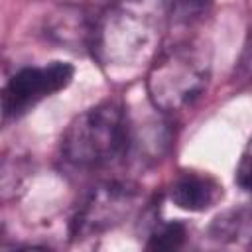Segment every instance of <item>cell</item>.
<instances>
[{"label":"cell","instance_id":"cell-1","mask_svg":"<svg viewBox=\"0 0 252 252\" xmlns=\"http://www.w3.org/2000/svg\"><path fill=\"white\" fill-rule=\"evenodd\" d=\"M152 2L167 0H116L96 14L89 49L98 63L132 67L156 53L161 28Z\"/></svg>","mask_w":252,"mask_h":252},{"label":"cell","instance_id":"cell-2","mask_svg":"<svg viewBox=\"0 0 252 252\" xmlns=\"http://www.w3.org/2000/svg\"><path fill=\"white\" fill-rule=\"evenodd\" d=\"M211 77V49L205 41L187 39L163 49L146 79L152 106L175 112L189 106L207 89Z\"/></svg>","mask_w":252,"mask_h":252},{"label":"cell","instance_id":"cell-3","mask_svg":"<svg viewBox=\"0 0 252 252\" xmlns=\"http://www.w3.org/2000/svg\"><path fill=\"white\" fill-rule=\"evenodd\" d=\"M128 136V112L118 100H104L73 118L63 132L61 154L77 167H100L126 156Z\"/></svg>","mask_w":252,"mask_h":252},{"label":"cell","instance_id":"cell-4","mask_svg":"<svg viewBox=\"0 0 252 252\" xmlns=\"http://www.w3.org/2000/svg\"><path fill=\"white\" fill-rule=\"evenodd\" d=\"M138 187L130 181H106L96 185L79 207L71 232L77 238L102 234L122 224L136 209Z\"/></svg>","mask_w":252,"mask_h":252},{"label":"cell","instance_id":"cell-5","mask_svg":"<svg viewBox=\"0 0 252 252\" xmlns=\"http://www.w3.org/2000/svg\"><path fill=\"white\" fill-rule=\"evenodd\" d=\"M75 69L65 61H51L43 67H24L12 75L2 93L4 118L26 114L39 100L65 89L73 79Z\"/></svg>","mask_w":252,"mask_h":252},{"label":"cell","instance_id":"cell-6","mask_svg":"<svg viewBox=\"0 0 252 252\" xmlns=\"http://www.w3.org/2000/svg\"><path fill=\"white\" fill-rule=\"evenodd\" d=\"M222 195V187L209 175L201 173H183L169 187V199L175 207L201 213L213 207Z\"/></svg>","mask_w":252,"mask_h":252},{"label":"cell","instance_id":"cell-7","mask_svg":"<svg viewBox=\"0 0 252 252\" xmlns=\"http://www.w3.org/2000/svg\"><path fill=\"white\" fill-rule=\"evenodd\" d=\"M94 18L96 14L91 16L79 6H63L47 22V35L63 45H69L75 49H81V47L89 49Z\"/></svg>","mask_w":252,"mask_h":252},{"label":"cell","instance_id":"cell-8","mask_svg":"<svg viewBox=\"0 0 252 252\" xmlns=\"http://www.w3.org/2000/svg\"><path fill=\"white\" fill-rule=\"evenodd\" d=\"M187 238V228L179 220H169L156 226L148 238V250H177Z\"/></svg>","mask_w":252,"mask_h":252},{"label":"cell","instance_id":"cell-9","mask_svg":"<svg viewBox=\"0 0 252 252\" xmlns=\"http://www.w3.org/2000/svg\"><path fill=\"white\" fill-rule=\"evenodd\" d=\"M252 215L246 211H226L219 215L211 224V236L215 240H234L250 224Z\"/></svg>","mask_w":252,"mask_h":252},{"label":"cell","instance_id":"cell-10","mask_svg":"<svg viewBox=\"0 0 252 252\" xmlns=\"http://www.w3.org/2000/svg\"><path fill=\"white\" fill-rule=\"evenodd\" d=\"M209 4L211 0H167L171 16H175L177 20H185V22L203 14Z\"/></svg>","mask_w":252,"mask_h":252},{"label":"cell","instance_id":"cell-11","mask_svg":"<svg viewBox=\"0 0 252 252\" xmlns=\"http://www.w3.org/2000/svg\"><path fill=\"white\" fill-rule=\"evenodd\" d=\"M236 183L244 189V191H252V138L246 144L240 161L236 165Z\"/></svg>","mask_w":252,"mask_h":252},{"label":"cell","instance_id":"cell-12","mask_svg":"<svg viewBox=\"0 0 252 252\" xmlns=\"http://www.w3.org/2000/svg\"><path fill=\"white\" fill-rule=\"evenodd\" d=\"M236 73L242 79H250L252 77V35H250V39H248V43H246V47H244V51H242V55L238 59Z\"/></svg>","mask_w":252,"mask_h":252}]
</instances>
